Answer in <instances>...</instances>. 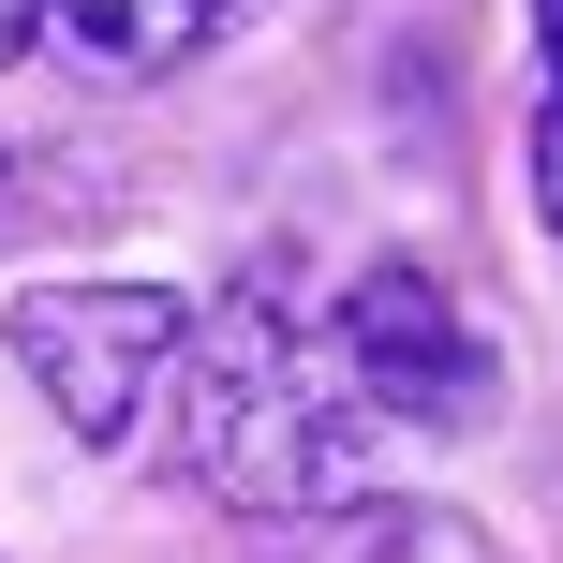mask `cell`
Segmentation results:
<instances>
[{"mask_svg": "<svg viewBox=\"0 0 563 563\" xmlns=\"http://www.w3.org/2000/svg\"><path fill=\"white\" fill-rule=\"evenodd\" d=\"M356 386H341L327 341L282 327L267 282L208 297L178 327V475L238 519H327L356 505Z\"/></svg>", "mask_w": 563, "mask_h": 563, "instance_id": "1", "label": "cell"}, {"mask_svg": "<svg viewBox=\"0 0 563 563\" xmlns=\"http://www.w3.org/2000/svg\"><path fill=\"white\" fill-rule=\"evenodd\" d=\"M178 327H194V311H178L164 282H45V297H15V356H30V386L59 400L75 445H134L148 430V400H164V371H178Z\"/></svg>", "mask_w": 563, "mask_h": 563, "instance_id": "2", "label": "cell"}, {"mask_svg": "<svg viewBox=\"0 0 563 563\" xmlns=\"http://www.w3.org/2000/svg\"><path fill=\"white\" fill-rule=\"evenodd\" d=\"M341 386L356 400H386V416H416V430H475L489 416V341L460 327V297L430 267H356V297H341Z\"/></svg>", "mask_w": 563, "mask_h": 563, "instance_id": "3", "label": "cell"}, {"mask_svg": "<svg viewBox=\"0 0 563 563\" xmlns=\"http://www.w3.org/2000/svg\"><path fill=\"white\" fill-rule=\"evenodd\" d=\"M30 15H59V45H89L104 75H178V59H208L253 0H30Z\"/></svg>", "mask_w": 563, "mask_h": 563, "instance_id": "4", "label": "cell"}, {"mask_svg": "<svg viewBox=\"0 0 563 563\" xmlns=\"http://www.w3.org/2000/svg\"><path fill=\"white\" fill-rule=\"evenodd\" d=\"M534 45H549V104H534V223L563 238V0H534Z\"/></svg>", "mask_w": 563, "mask_h": 563, "instance_id": "5", "label": "cell"}, {"mask_svg": "<svg viewBox=\"0 0 563 563\" xmlns=\"http://www.w3.org/2000/svg\"><path fill=\"white\" fill-rule=\"evenodd\" d=\"M15 45H30V0H0V59H15Z\"/></svg>", "mask_w": 563, "mask_h": 563, "instance_id": "6", "label": "cell"}]
</instances>
